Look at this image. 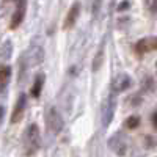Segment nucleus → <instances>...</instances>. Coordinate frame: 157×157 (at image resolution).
I'll list each match as a JSON object with an SVG mask.
<instances>
[{"instance_id": "nucleus-1", "label": "nucleus", "mask_w": 157, "mask_h": 157, "mask_svg": "<svg viewBox=\"0 0 157 157\" xmlns=\"http://www.w3.org/2000/svg\"><path fill=\"white\" fill-rule=\"evenodd\" d=\"M41 148V134L38 124H30L24 134V151L25 155H35Z\"/></svg>"}, {"instance_id": "nucleus-6", "label": "nucleus", "mask_w": 157, "mask_h": 157, "mask_svg": "<svg viewBox=\"0 0 157 157\" xmlns=\"http://www.w3.org/2000/svg\"><path fill=\"white\" fill-rule=\"evenodd\" d=\"M130 85H132V78L127 74H118L112 80V93H123L127 88H130Z\"/></svg>"}, {"instance_id": "nucleus-7", "label": "nucleus", "mask_w": 157, "mask_h": 157, "mask_svg": "<svg viewBox=\"0 0 157 157\" xmlns=\"http://www.w3.org/2000/svg\"><path fill=\"white\" fill-rule=\"evenodd\" d=\"M78 16H80V2H74V3H72V6H71V8H69V11H68L66 17H64V22H63V30H71V29L74 27V25H75V22H77Z\"/></svg>"}, {"instance_id": "nucleus-11", "label": "nucleus", "mask_w": 157, "mask_h": 157, "mask_svg": "<svg viewBox=\"0 0 157 157\" xmlns=\"http://www.w3.org/2000/svg\"><path fill=\"white\" fill-rule=\"evenodd\" d=\"M44 80H46V74H44V72H39V74L35 77V82H33L32 90H30V94H32L33 98H39V94L43 93Z\"/></svg>"}, {"instance_id": "nucleus-17", "label": "nucleus", "mask_w": 157, "mask_h": 157, "mask_svg": "<svg viewBox=\"0 0 157 157\" xmlns=\"http://www.w3.org/2000/svg\"><path fill=\"white\" fill-rule=\"evenodd\" d=\"M3 118H5V107H2V105H0V124H2Z\"/></svg>"}, {"instance_id": "nucleus-18", "label": "nucleus", "mask_w": 157, "mask_h": 157, "mask_svg": "<svg viewBox=\"0 0 157 157\" xmlns=\"http://www.w3.org/2000/svg\"><path fill=\"white\" fill-rule=\"evenodd\" d=\"M152 126H154V127H157V112H154V113H152Z\"/></svg>"}, {"instance_id": "nucleus-19", "label": "nucleus", "mask_w": 157, "mask_h": 157, "mask_svg": "<svg viewBox=\"0 0 157 157\" xmlns=\"http://www.w3.org/2000/svg\"><path fill=\"white\" fill-rule=\"evenodd\" d=\"M145 2H146V5H148L149 8H152V6L157 3V0H145Z\"/></svg>"}, {"instance_id": "nucleus-3", "label": "nucleus", "mask_w": 157, "mask_h": 157, "mask_svg": "<svg viewBox=\"0 0 157 157\" xmlns=\"http://www.w3.org/2000/svg\"><path fill=\"white\" fill-rule=\"evenodd\" d=\"M116 96L115 93H112L110 91V94L107 96V99L104 101V105H102V126L104 127H109L113 121V116H115V110H116Z\"/></svg>"}, {"instance_id": "nucleus-13", "label": "nucleus", "mask_w": 157, "mask_h": 157, "mask_svg": "<svg viewBox=\"0 0 157 157\" xmlns=\"http://www.w3.org/2000/svg\"><path fill=\"white\" fill-rule=\"evenodd\" d=\"M13 55V43L10 39H5V41L0 43V58L2 60H10Z\"/></svg>"}, {"instance_id": "nucleus-5", "label": "nucleus", "mask_w": 157, "mask_h": 157, "mask_svg": "<svg viewBox=\"0 0 157 157\" xmlns=\"http://www.w3.org/2000/svg\"><path fill=\"white\" fill-rule=\"evenodd\" d=\"M25 11H27V0H17L16 10H14V13H13L11 21H10V29L11 30H16L22 24V21L25 17Z\"/></svg>"}, {"instance_id": "nucleus-14", "label": "nucleus", "mask_w": 157, "mask_h": 157, "mask_svg": "<svg viewBox=\"0 0 157 157\" xmlns=\"http://www.w3.org/2000/svg\"><path fill=\"white\" fill-rule=\"evenodd\" d=\"M138 124H140V118L138 116H129L126 120V123H124V126L127 129H135V127H138Z\"/></svg>"}, {"instance_id": "nucleus-20", "label": "nucleus", "mask_w": 157, "mask_h": 157, "mask_svg": "<svg viewBox=\"0 0 157 157\" xmlns=\"http://www.w3.org/2000/svg\"><path fill=\"white\" fill-rule=\"evenodd\" d=\"M155 66H157V63H155Z\"/></svg>"}, {"instance_id": "nucleus-4", "label": "nucleus", "mask_w": 157, "mask_h": 157, "mask_svg": "<svg viewBox=\"0 0 157 157\" xmlns=\"http://www.w3.org/2000/svg\"><path fill=\"white\" fill-rule=\"evenodd\" d=\"M109 148H110L115 154L121 155V157L126 155V152H127V140H126L124 134H123V132L113 134V135L109 138Z\"/></svg>"}, {"instance_id": "nucleus-12", "label": "nucleus", "mask_w": 157, "mask_h": 157, "mask_svg": "<svg viewBox=\"0 0 157 157\" xmlns=\"http://www.w3.org/2000/svg\"><path fill=\"white\" fill-rule=\"evenodd\" d=\"M105 41H102V44H101V47H99V50L96 52V55L93 57V63H91V69H93L94 72L96 71H99L101 68H102V64H104V52H105Z\"/></svg>"}, {"instance_id": "nucleus-8", "label": "nucleus", "mask_w": 157, "mask_h": 157, "mask_svg": "<svg viewBox=\"0 0 157 157\" xmlns=\"http://www.w3.org/2000/svg\"><path fill=\"white\" fill-rule=\"evenodd\" d=\"M25 105H27V96L24 93H21L17 96V101L14 104V109H13V115H11V123L16 124L22 120L24 116V112H25Z\"/></svg>"}, {"instance_id": "nucleus-2", "label": "nucleus", "mask_w": 157, "mask_h": 157, "mask_svg": "<svg viewBox=\"0 0 157 157\" xmlns=\"http://www.w3.org/2000/svg\"><path fill=\"white\" fill-rule=\"evenodd\" d=\"M46 124H47V129L52 135H58L61 130H63V118L58 112L57 107L50 105L47 109V113H46Z\"/></svg>"}, {"instance_id": "nucleus-9", "label": "nucleus", "mask_w": 157, "mask_h": 157, "mask_svg": "<svg viewBox=\"0 0 157 157\" xmlns=\"http://www.w3.org/2000/svg\"><path fill=\"white\" fill-rule=\"evenodd\" d=\"M155 49H157V38H154V36L143 38L135 44V52L138 55H145L146 52H152Z\"/></svg>"}, {"instance_id": "nucleus-15", "label": "nucleus", "mask_w": 157, "mask_h": 157, "mask_svg": "<svg viewBox=\"0 0 157 157\" xmlns=\"http://www.w3.org/2000/svg\"><path fill=\"white\" fill-rule=\"evenodd\" d=\"M101 3H102V0H94V2H93V6H91V13H93V16H98V13L101 10Z\"/></svg>"}, {"instance_id": "nucleus-10", "label": "nucleus", "mask_w": 157, "mask_h": 157, "mask_svg": "<svg viewBox=\"0 0 157 157\" xmlns=\"http://www.w3.org/2000/svg\"><path fill=\"white\" fill-rule=\"evenodd\" d=\"M10 78H11V68L6 66V64H2L0 66V96L6 91Z\"/></svg>"}, {"instance_id": "nucleus-16", "label": "nucleus", "mask_w": 157, "mask_h": 157, "mask_svg": "<svg viewBox=\"0 0 157 157\" xmlns=\"http://www.w3.org/2000/svg\"><path fill=\"white\" fill-rule=\"evenodd\" d=\"M129 6H130V3L127 2V0H123V2L118 5V11H124V10H127Z\"/></svg>"}]
</instances>
